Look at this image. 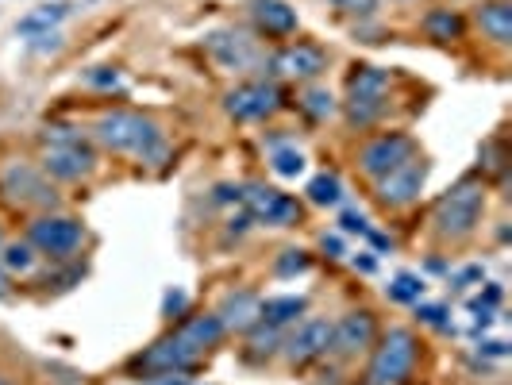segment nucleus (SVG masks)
<instances>
[{"instance_id": "4be33fe9", "label": "nucleus", "mask_w": 512, "mask_h": 385, "mask_svg": "<svg viewBox=\"0 0 512 385\" xmlns=\"http://www.w3.org/2000/svg\"><path fill=\"white\" fill-rule=\"evenodd\" d=\"M66 12H70V4H47V8H39V12L24 16V20L16 24V31H20V35H51V27L62 24Z\"/></svg>"}, {"instance_id": "7ed1b4c3", "label": "nucleus", "mask_w": 512, "mask_h": 385, "mask_svg": "<svg viewBox=\"0 0 512 385\" xmlns=\"http://www.w3.org/2000/svg\"><path fill=\"white\" fill-rule=\"evenodd\" d=\"M416 366V335L409 328H393L378 343L374 359H370V385H401Z\"/></svg>"}, {"instance_id": "6ab92c4d", "label": "nucleus", "mask_w": 512, "mask_h": 385, "mask_svg": "<svg viewBox=\"0 0 512 385\" xmlns=\"http://www.w3.org/2000/svg\"><path fill=\"white\" fill-rule=\"evenodd\" d=\"M478 24L493 43H512V4L509 0H486L478 4Z\"/></svg>"}, {"instance_id": "20e7f679", "label": "nucleus", "mask_w": 512, "mask_h": 385, "mask_svg": "<svg viewBox=\"0 0 512 385\" xmlns=\"http://www.w3.org/2000/svg\"><path fill=\"white\" fill-rule=\"evenodd\" d=\"M482 205H486V189H482L478 181H462V185H455V189L436 205L439 235L459 239V235H466V231H474L478 216H482Z\"/></svg>"}, {"instance_id": "a878e982", "label": "nucleus", "mask_w": 512, "mask_h": 385, "mask_svg": "<svg viewBox=\"0 0 512 385\" xmlns=\"http://www.w3.org/2000/svg\"><path fill=\"white\" fill-rule=\"evenodd\" d=\"M35 266V247L31 243H8L4 247V270L8 274H27Z\"/></svg>"}, {"instance_id": "c85d7f7f", "label": "nucleus", "mask_w": 512, "mask_h": 385, "mask_svg": "<svg viewBox=\"0 0 512 385\" xmlns=\"http://www.w3.org/2000/svg\"><path fill=\"white\" fill-rule=\"evenodd\" d=\"M278 278H289V274H301V270H308V255L305 251H285L282 258H278Z\"/></svg>"}, {"instance_id": "2f4dec72", "label": "nucleus", "mask_w": 512, "mask_h": 385, "mask_svg": "<svg viewBox=\"0 0 512 385\" xmlns=\"http://www.w3.org/2000/svg\"><path fill=\"white\" fill-rule=\"evenodd\" d=\"M274 343H278V328H270V324H262V328L251 335V347H255V351H274Z\"/></svg>"}, {"instance_id": "4c0bfd02", "label": "nucleus", "mask_w": 512, "mask_h": 385, "mask_svg": "<svg viewBox=\"0 0 512 385\" xmlns=\"http://www.w3.org/2000/svg\"><path fill=\"white\" fill-rule=\"evenodd\" d=\"M355 266H359V270H366V274H370V270H374V258H355Z\"/></svg>"}, {"instance_id": "dca6fc26", "label": "nucleus", "mask_w": 512, "mask_h": 385, "mask_svg": "<svg viewBox=\"0 0 512 385\" xmlns=\"http://www.w3.org/2000/svg\"><path fill=\"white\" fill-rule=\"evenodd\" d=\"M251 12H255V24L266 35H293L297 31V12L285 0H255Z\"/></svg>"}, {"instance_id": "ea45409f", "label": "nucleus", "mask_w": 512, "mask_h": 385, "mask_svg": "<svg viewBox=\"0 0 512 385\" xmlns=\"http://www.w3.org/2000/svg\"><path fill=\"white\" fill-rule=\"evenodd\" d=\"M0 385H8V382H4V378H0Z\"/></svg>"}, {"instance_id": "7c9ffc66", "label": "nucleus", "mask_w": 512, "mask_h": 385, "mask_svg": "<svg viewBox=\"0 0 512 385\" xmlns=\"http://www.w3.org/2000/svg\"><path fill=\"white\" fill-rule=\"evenodd\" d=\"M185 305H189L185 289H170V293H166V301H162V316H170V320H174V316L185 312Z\"/></svg>"}, {"instance_id": "4468645a", "label": "nucleus", "mask_w": 512, "mask_h": 385, "mask_svg": "<svg viewBox=\"0 0 512 385\" xmlns=\"http://www.w3.org/2000/svg\"><path fill=\"white\" fill-rule=\"evenodd\" d=\"M208 51H212V58H216L224 70H243V66L255 62L251 39L239 35V31H216V35H208Z\"/></svg>"}, {"instance_id": "f3484780", "label": "nucleus", "mask_w": 512, "mask_h": 385, "mask_svg": "<svg viewBox=\"0 0 512 385\" xmlns=\"http://www.w3.org/2000/svg\"><path fill=\"white\" fill-rule=\"evenodd\" d=\"M385 93H389V74L378 70V66H359L347 81V101L385 104Z\"/></svg>"}, {"instance_id": "c9c22d12", "label": "nucleus", "mask_w": 512, "mask_h": 385, "mask_svg": "<svg viewBox=\"0 0 512 385\" xmlns=\"http://www.w3.org/2000/svg\"><path fill=\"white\" fill-rule=\"evenodd\" d=\"M89 81H93V85H116L120 74H116V70H112V74H89Z\"/></svg>"}, {"instance_id": "f8f14e48", "label": "nucleus", "mask_w": 512, "mask_h": 385, "mask_svg": "<svg viewBox=\"0 0 512 385\" xmlns=\"http://www.w3.org/2000/svg\"><path fill=\"white\" fill-rule=\"evenodd\" d=\"M332 351V324L328 320H305L297 332L285 339V355L293 362L320 359Z\"/></svg>"}, {"instance_id": "58836bf2", "label": "nucleus", "mask_w": 512, "mask_h": 385, "mask_svg": "<svg viewBox=\"0 0 512 385\" xmlns=\"http://www.w3.org/2000/svg\"><path fill=\"white\" fill-rule=\"evenodd\" d=\"M4 282H8V278H4V270H0V297H4Z\"/></svg>"}, {"instance_id": "cd10ccee", "label": "nucleus", "mask_w": 512, "mask_h": 385, "mask_svg": "<svg viewBox=\"0 0 512 385\" xmlns=\"http://www.w3.org/2000/svg\"><path fill=\"white\" fill-rule=\"evenodd\" d=\"M305 108L316 116V120H324V116H332L335 112V101H332V93H324V89H312L305 97Z\"/></svg>"}, {"instance_id": "aec40b11", "label": "nucleus", "mask_w": 512, "mask_h": 385, "mask_svg": "<svg viewBox=\"0 0 512 385\" xmlns=\"http://www.w3.org/2000/svg\"><path fill=\"white\" fill-rule=\"evenodd\" d=\"M305 308H308L305 297H270V301H258V324L285 328V324H293L297 316H305Z\"/></svg>"}, {"instance_id": "ddd939ff", "label": "nucleus", "mask_w": 512, "mask_h": 385, "mask_svg": "<svg viewBox=\"0 0 512 385\" xmlns=\"http://www.w3.org/2000/svg\"><path fill=\"white\" fill-rule=\"evenodd\" d=\"M374 343V316L370 312H347L339 324H332V351L359 355Z\"/></svg>"}, {"instance_id": "1a4fd4ad", "label": "nucleus", "mask_w": 512, "mask_h": 385, "mask_svg": "<svg viewBox=\"0 0 512 385\" xmlns=\"http://www.w3.org/2000/svg\"><path fill=\"white\" fill-rule=\"evenodd\" d=\"M4 193L12 197V201H20V205H35V208H51L54 205V189L47 185V178L39 174V170H31L27 162H12L8 170H4Z\"/></svg>"}, {"instance_id": "72a5a7b5", "label": "nucleus", "mask_w": 512, "mask_h": 385, "mask_svg": "<svg viewBox=\"0 0 512 385\" xmlns=\"http://www.w3.org/2000/svg\"><path fill=\"white\" fill-rule=\"evenodd\" d=\"M416 312H420L428 324H436V328H447V308H443V305H416Z\"/></svg>"}, {"instance_id": "0eeeda50", "label": "nucleus", "mask_w": 512, "mask_h": 385, "mask_svg": "<svg viewBox=\"0 0 512 385\" xmlns=\"http://www.w3.org/2000/svg\"><path fill=\"white\" fill-rule=\"evenodd\" d=\"M81 224L70 220V216H39L31 228H27V243L35 247V251H43V255H70L81 247Z\"/></svg>"}, {"instance_id": "393cba45", "label": "nucleus", "mask_w": 512, "mask_h": 385, "mask_svg": "<svg viewBox=\"0 0 512 385\" xmlns=\"http://www.w3.org/2000/svg\"><path fill=\"white\" fill-rule=\"evenodd\" d=\"M424 27H428V35H432V39H459L462 35V20L451 12V8L432 12V16L424 20Z\"/></svg>"}, {"instance_id": "c756f323", "label": "nucleus", "mask_w": 512, "mask_h": 385, "mask_svg": "<svg viewBox=\"0 0 512 385\" xmlns=\"http://www.w3.org/2000/svg\"><path fill=\"white\" fill-rule=\"evenodd\" d=\"M332 4L347 16H374L378 12V0H332Z\"/></svg>"}, {"instance_id": "a211bd4d", "label": "nucleus", "mask_w": 512, "mask_h": 385, "mask_svg": "<svg viewBox=\"0 0 512 385\" xmlns=\"http://www.w3.org/2000/svg\"><path fill=\"white\" fill-rule=\"evenodd\" d=\"M216 316H220L224 332H247L258 324V297L255 293H231Z\"/></svg>"}, {"instance_id": "b1692460", "label": "nucleus", "mask_w": 512, "mask_h": 385, "mask_svg": "<svg viewBox=\"0 0 512 385\" xmlns=\"http://www.w3.org/2000/svg\"><path fill=\"white\" fill-rule=\"evenodd\" d=\"M389 297H393L397 305H420V301H424V282H420L416 274H397V278L389 282Z\"/></svg>"}, {"instance_id": "423d86ee", "label": "nucleus", "mask_w": 512, "mask_h": 385, "mask_svg": "<svg viewBox=\"0 0 512 385\" xmlns=\"http://www.w3.org/2000/svg\"><path fill=\"white\" fill-rule=\"evenodd\" d=\"M409 158H416V143H412L409 135H401V131H389V135H378V139H370L359 154V166L362 174H370V178L378 181L385 178L389 170H397V166H405Z\"/></svg>"}, {"instance_id": "f257e3e1", "label": "nucleus", "mask_w": 512, "mask_h": 385, "mask_svg": "<svg viewBox=\"0 0 512 385\" xmlns=\"http://www.w3.org/2000/svg\"><path fill=\"white\" fill-rule=\"evenodd\" d=\"M97 139H101L108 151L135 154L143 162H158L166 154L158 128H154L147 116H139V112H108V116H101Z\"/></svg>"}, {"instance_id": "f03ea898", "label": "nucleus", "mask_w": 512, "mask_h": 385, "mask_svg": "<svg viewBox=\"0 0 512 385\" xmlns=\"http://www.w3.org/2000/svg\"><path fill=\"white\" fill-rule=\"evenodd\" d=\"M43 143H47L43 170H47L51 178L77 181V178H85V174L93 170V162H97L93 151H89V143H85L74 128H47Z\"/></svg>"}, {"instance_id": "5701e85b", "label": "nucleus", "mask_w": 512, "mask_h": 385, "mask_svg": "<svg viewBox=\"0 0 512 385\" xmlns=\"http://www.w3.org/2000/svg\"><path fill=\"white\" fill-rule=\"evenodd\" d=\"M305 193L312 205H339L343 201V185H339L335 174H316V178L308 181Z\"/></svg>"}, {"instance_id": "9b49d317", "label": "nucleus", "mask_w": 512, "mask_h": 385, "mask_svg": "<svg viewBox=\"0 0 512 385\" xmlns=\"http://www.w3.org/2000/svg\"><path fill=\"white\" fill-rule=\"evenodd\" d=\"M424 178H428L424 158H409L405 166H397V170H389L385 178H378V193H382L385 205H409V201L420 197Z\"/></svg>"}, {"instance_id": "412c9836", "label": "nucleus", "mask_w": 512, "mask_h": 385, "mask_svg": "<svg viewBox=\"0 0 512 385\" xmlns=\"http://www.w3.org/2000/svg\"><path fill=\"white\" fill-rule=\"evenodd\" d=\"M178 335L185 339V343H193L197 351H205V347H216V343H220L224 324H220V316H193V320L181 324Z\"/></svg>"}, {"instance_id": "f704fd0d", "label": "nucleus", "mask_w": 512, "mask_h": 385, "mask_svg": "<svg viewBox=\"0 0 512 385\" xmlns=\"http://www.w3.org/2000/svg\"><path fill=\"white\" fill-rule=\"evenodd\" d=\"M143 385H189V378H185V374H154L151 382H143Z\"/></svg>"}, {"instance_id": "6e6552de", "label": "nucleus", "mask_w": 512, "mask_h": 385, "mask_svg": "<svg viewBox=\"0 0 512 385\" xmlns=\"http://www.w3.org/2000/svg\"><path fill=\"white\" fill-rule=\"evenodd\" d=\"M205 351H197L193 343H185L178 332L166 335V339H158L151 351L139 359V370H147V374H185V370H193L197 359H201Z\"/></svg>"}, {"instance_id": "2eb2a0df", "label": "nucleus", "mask_w": 512, "mask_h": 385, "mask_svg": "<svg viewBox=\"0 0 512 385\" xmlns=\"http://www.w3.org/2000/svg\"><path fill=\"white\" fill-rule=\"evenodd\" d=\"M328 66V58L320 47H308V43H297V47H285V51L274 54V70L285 77H316Z\"/></svg>"}, {"instance_id": "e433bc0d", "label": "nucleus", "mask_w": 512, "mask_h": 385, "mask_svg": "<svg viewBox=\"0 0 512 385\" xmlns=\"http://www.w3.org/2000/svg\"><path fill=\"white\" fill-rule=\"evenodd\" d=\"M324 251H332V255H343V243H339V235H324Z\"/></svg>"}, {"instance_id": "9d476101", "label": "nucleus", "mask_w": 512, "mask_h": 385, "mask_svg": "<svg viewBox=\"0 0 512 385\" xmlns=\"http://www.w3.org/2000/svg\"><path fill=\"white\" fill-rule=\"evenodd\" d=\"M278 89L266 81H247L228 93V112L235 120H266L270 112H278Z\"/></svg>"}, {"instance_id": "473e14b6", "label": "nucleus", "mask_w": 512, "mask_h": 385, "mask_svg": "<svg viewBox=\"0 0 512 385\" xmlns=\"http://www.w3.org/2000/svg\"><path fill=\"white\" fill-rule=\"evenodd\" d=\"M339 228H343V231H359V235H366V216H362V212H355V208H347V212L339 216Z\"/></svg>"}, {"instance_id": "39448f33", "label": "nucleus", "mask_w": 512, "mask_h": 385, "mask_svg": "<svg viewBox=\"0 0 512 385\" xmlns=\"http://www.w3.org/2000/svg\"><path fill=\"white\" fill-rule=\"evenodd\" d=\"M239 201L247 205V216L258 220V224H270V228H289L301 220V205L285 193H274L266 185H247L239 189Z\"/></svg>"}, {"instance_id": "bb28decb", "label": "nucleus", "mask_w": 512, "mask_h": 385, "mask_svg": "<svg viewBox=\"0 0 512 385\" xmlns=\"http://www.w3.org/2000/svg\"><path fill=\"white\" fill-rule=\"evenodd\" d=\"M274 174H282V178H297L301 170H305V154L293 151V147H282V151H274Z\"/></svg>"}]
</instances>
